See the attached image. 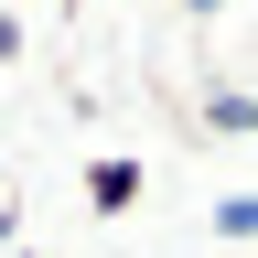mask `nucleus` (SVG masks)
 Segmentation results:
<instances>
[{
    "instance_id": "nucleus-5",
    "label": "nucleus",
    "mask_w": 258,
    "mask_h": 258,
    "mask_svg": "<svg viewBox=\"0 0 258 258\" xmlns=\"http://www.w3.org/2000/svg\"><path fill=\"white\" fill-rule=\"evenodd\" d=\"M172 11H183V22H215V11H237V0H172Z\"/></svg>"
},
{
    "instance_id": "nucleus-3",
    "label": "nucleus",
    "mask_w": 258,
    "mask_h": 258,
    "mask_svg": "<svg viewBox=\"0 0 258 258\" xmlns=\"http://www.w3.org/2000/svg\"><path fill=\"white\" fill-rule=\"evenodd\" d=\"M215 237H237V247L258 237V194H215Z\"/></svg>"
},
{
    "instance_id": "nucleus-4",
    "label": "nucleus",
    "mask_w": 258,
    "mask_h": 258,
    "mask_svg": "<svg viewBox=\"0 0 258 258\" xmlns=\"http://www.w3.org/2000/svg\"><path fill=\"white\" fill-rule=\"evenodd\" d=\"M0 64H22V11H0Z\"/></svg>"
},
{
    "instance_id": "nucleus-1",
    "label": "nucleus",
    "mask_w": 258,
    "mask_h": 258,
    "mask_svg": "<svg viewBox=\"0 0 258 258\" xmlns=\"http://www.w3.org/2000/svg\"><path fill=\"white\" fill-rule=\"evenodd\" d=\"M76 194H86V215H108V226H118V215L151 194V161H140V151H97L86 172H76Z\"/></svg>"
},
{
    "instance_id": "nucleus-2",
    "label": "nucleus",
    "mask_w": 258,
    "mask_h": 258,
    "mask_svg": "<svg viewBox=\"0 0 258 258\" xmlns=\"http://www.w3.org/2000/svg\"><path fill=\"white\" fill-rule=\"evenodd\" d=\"M205 129L215 140H258V86H205Z\"/></svg>"
}]
</instances>
